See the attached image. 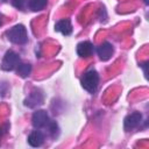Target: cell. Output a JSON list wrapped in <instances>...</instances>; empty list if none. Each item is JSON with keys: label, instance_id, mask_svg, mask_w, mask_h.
<instances>
[{"label": "cell", "instance_id": "6da1fadb", "mask_svg": "<svg viewBox=\"0 0 149 149\" xmlns=\"http://www.w3.org/2000/svg\"><path fill=\"white\" fill-rule=\"evenodd\" d=\"M6 36L12 43L15 44H24L28 41L27 29L23 24H16L12 27L9 30L6 31Z\"/></svg>", "mask_w": 149, "mask_h": 149}, {"label": "cell", "instance_id": "7a4b0ae2", "mask_svg": "<svg viewBox=\"0 0 149 149\" xmlns=\"http://www.w3.org/2000/svg\"><path fill=\"white\" fill-rule=\"evenodd\" d=\"M81 86L90 93H94L99 85V74L95 70H90L80 79Z\"/></svg>", "mask_w": 149, "mask_h": 149}, {"label": "cell", "instance_id": "3957f363", "mask_svg": "<svg viewBox=\"0 0 149 149\" xmlns=\"http://www.w3.org/2000/svg\"><path fill=\"white\" fill-rule=\"evenodd\" d=\"M19 63H20L19 55L13 50H8V51H6V54H5L3 58H2L1 69L3 71H12L17 66Z\"/></svg>", "mask_w": 149, "mask_h": 149}, {"label": "cell", "instance_id": "277c9868", "mask_svg": "<svg viewBox=\"0 0 149 149\" xmlns=\"http://www.w3.org/2000/svg\"><path fill=\"white\" fill-rule=\"evenodd\" d=\"M49 121H50L49 115H48L47 111H43V109H38V111L34 112L33 118H31V123L37 129L43 128V127H47L48 123H49Z\"/></svg>", "mask_w": 149, "mask_h": 149}, {"label": "cell", "instance_id": "5b68a950", "mask_svg": "<svg viewBox=\"0 0 149 149\" xmlns=\"http://www.w3.org/2000/svg\"><path fill=\"white\" fill-rule=\"evenodd\" d=\"M43 100H44L43 93L40 90H34V91L30 92L29 97L24 100V105L30 107V108H34V107H37V106L42 105Z\"/></svg>", "mask_w": 149, "mask_h": 149}, {"label": "cell", "instance_id": "8992f818", "mask_svg": "<svg viewBox=\"0 0 149 149\" xmlns=\"http://www.w3.org/2000/svg\"><path fill=\"white\" fill-rule=\"evenodd\" d=\"M142 121V114L140 112H134L129 115H127L123 120V126L126 130H132L136 128Z\"/></svg>", "mask_w": 149, "mask_h": 149}, {"label": "cell", "instance_id": "52a82bcc", "mask_svg": "<svg viewBox=\"0 0 149 149\" xmlns=\"http://www.w3.org/2000/svg\"><path fill=\"white\" fill-rule=\"evenodd\" d=\"M113 45L109 43V42H104L102 44H100L97 49V52H98V56L101 61H108L112 55H113Z\"/></svg>", "mask_w": 149, "mask_h": 149}, {"label": "cell", "instance_id": "ba28073f", "mask_svg": "<svg viewBox=\"0 0 149 149\" xmlns=\"http://www.w3.org/2000/svg\"><path fill=\"white\" fill-rule=\"evenodd\" d=\"M55 30L62 33V34L65 35V36H69V35L72 33V24H71V21H70L69 19L59 20V21L55 24Z\"/></svg>", "mask_w": 149, "mask_h": 149}, {"label": "cell", "instance_id": "9c48e42d", "mask_svg": "<svg viewBox=\"0 0 149 149\" xmlns=\"http://www.w3.org/2000/svg\"><path fill=\"white\" fill-rule=\"evenodd\" d=\"M93 52V44L88 41H84L77 44V54L80 57H88Z\"/></svg>", "mask_w": 149, "mask_h": 149}, {"label": "cell", "instance_id": "30bf717a", "mask_svg": "<svg viewBox=\"0 0 149 149\" xmlns=\"http://www.w3.org/2000/svg\"><path fill=\"white\" fill-rule=\"evenodd\" d=\"M44 141V135L40 130H34L28 136V143L31 147H40Z\"/></svg>", "mask_w": 149, "mask_h": 149}, {"label": "cell", "instance_id": "8fae6325", "mask_svg": "<svg viewBox=\"0 0 149 149\" xmlns=\"http://www.w3.org/2000/svg\"><path fill=\"white\" fill-rule=\"evenodd\" d=\"M16 72L20 77L27 78L31 72V65L28 63H19L16 66Z\"/></svg>", "mask_w": 149, "mask_h": 149}, {"label": "cell", "instance_id": "7c38bea8", "mask_svg": "<svg viewBox=\"0 0 149 149\" xmlns=\"http://www.w3.org/2000/svg\"><path fill=\"white\" fill-rule=\"evenodd\" d=\"M48 3V0H29L28 2V7L33 10V12H38L42 10Z\"/></svg>", "mask_w": 149, "mask_h": 149}, {"label": "cell", "instance_id": "4fadbf2b", "mask_svg": "<svg viewBox=\"0 0 149 149\" xmlns=\"http://www.w3.org/2000/svg\"><path fill=\"white\" fill-rule=\"evenodd\" d=\"M47 128L49 129V133H50V135L52 136V137H56L57 136V134H58V126H57V123L55 122V121H49V123H48V126H47Z\"/></svg>", "mask_w": 149, "mask_h": 149}, {"label": "cell", "instance_id": "5bb4252c", "mask_svg": "<svg viewBox=\"0 0 149 149\" xmlns=\"http://www.w3.org/2000/svg\"><path fill=\"white\" fill-rule=\"evenodd\" d=\"M24 2H26V0H12V5H13L14 7L19 8V9H22V8H23Z\"/></svg>", "mask_w": 149, "mask_h": 149}, {"label": "cell", "instance_id": "9a60e30c", "mask_svg": "<svg viewBox=\"0 0 149 149\" xmlns=\"http://www.w3.org/2000/svg\"><path fill=\"white\" fill-rule=\"evenodd\" d=\"M2 24V14L0 13V26Z\"/></svg>", "mask_w": 149, "mask_h": 149}, {"label": "cell", "instance_id": "2e32d148", "mask_svg": "<svg viewBox=\"0 0 149 149\" xmlns=\"http://www.w3.org/2000/svg\"><path fill=\"white\" fill-rule=\"evenodd\" d=\"M144 2H146V3H147V5H148V0H144Z\"/></svg>", "mask_w": 149, "mask_h": 149}, {"label": "cell", "instance_id": "e0dca14e", "mask_svg": "<svg viewBox=\"0 0 149 149\" xmlns=\"http://www.w3.org/2000/svg\"><path fill=\"white\" fill-rule=\"evenodd\" d=\"M3 1H6V0H3Z\"/></svg>", "mask_w": 149, "mask_h": 149}]
</instances>
